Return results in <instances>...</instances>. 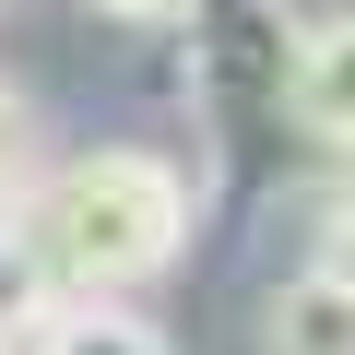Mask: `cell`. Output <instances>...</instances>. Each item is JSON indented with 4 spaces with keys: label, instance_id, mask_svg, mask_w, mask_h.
<instances>
[{
    "label": "cell",
    "instance_id": "obj_5",
    "mask_svg": "<svg viewBox=\"0 0 355 355\" xmlns=\"http://www.w3.org/2000/svg\"><path fill=\"white\" fill-rule=\"evenodd\" d=\"M36 190V107L0 83V202H24Z\"/></svg>",
    "mask_w": 355,
    "mask_h": 355
},
{
    "label": "cell",
    "instance_id": "obj_3",
    "mask_svg": "<svg viewBox=\"0 0 355 355\" xmlns=\"http://www.w3.org/2000/svg\"><path fill=\"white\" fill-rule=\"evenodd\" d=\"M261 355H355V284H331L320 261L284 272L261 296Z\"/></svg>",
    "mask_w": 355,
    "mask_h": 355
},
{
    "label": "cell",
    "instance_id": "obj_2",
    "mask_svg": "<svg viewBox=\"0 0 355 355\" xmlns=\"http://www.w3.org/2000/svg\"><path fill=\"white\" fill-rule=\"evenodd\" d=\"M284 107H296L331 154H355V12H331V24H308V36H296Z\"/></svg>",
    "mask_w": 355,
    "mask_h": 355
},
{
    "label": "cell",
    "instance_id": "obj_4",
    "mask_svg": "<svg viewBox=\"0 0 355 355\" xmlns=\"http://www.w3.org/2000/svg\"><path fill=\"white\" fill-rule=\"evenodd\" d=\"M24 355H178V343H166V331H154L130 296H71V308H60V320L24 343Z\"/></svg>",
    "mask_w": 355,
    "mask_h": 355
},
{
    "label": "cell",
    "instance_id": "obj_6",
    "mask_svg": "<svg viewBox=\"0 0 355 355\" xmlns=\"http://www.w3.org/2000/svg\"><path fill=\"white\" fill-rule=\"evenodd\" d=\"M320 272H331V284H355V190H331V202H320Z\"/></svg>",
    "mask_w": 355,
    "mask_h": 355
},
{
    "label": "cell",
    "instance_id": "obj_7",
    "mask_svg": "<svg viewBox=\"0 0 355 355\" xmlns=\"http://www.w3.org/2000/svg\"><path fill=\"white\" fill-rule=\"evenodd\" d=\"M83 12H95V24H190L202 0H83Z\"/></svg>",
    "mask_w": 355,
    "mask_h": 355
},
{
    "label": "cell",
    "instance_id": "obj_1",
    "mask_svg": "<svg viewBox=\"0 0 355 355\" xmlns=\"http://www.w3.org/2000/svg\"><path fill=\"white\" fill-rule=\"evenodd\" d=\"M12 214L48 249L60 296H130V284L178 272V249L202 225V190H190V166L154 154V142H83V154L36 166V190Z\"/></svg>",
    "mask_w": 355,
    "mask_h": 355
}]
</instances>
